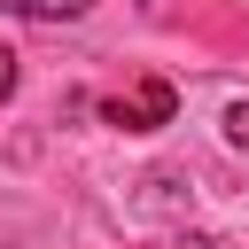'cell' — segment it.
<instances>
[{"label":"cell","instance_id":"obj_4","mask_svg":"<svg viewBox=\"0 0 249 249\" xmlns=\"http://www.w3.org/2000/svg\"><path fill=\"white\" fill-rule=\"evenodd\" d=\"M8 93H16V54L0 47V101H8Z\"/></svg>","mask_w":249,"mask_h":249},{"label":"cell","instance_id":"obj_2","mask_svg":"<svg viewBox=\"0 0 249 249\" xmlns=\"http://www.w3.org/2000/svg\"><path fill=\"white\" fill-rule=\"evenodd\" d=\"M8 16H31V23H70V16H86L93 0H0Z\"/></svg>","mask_w":249,"mask_h":249},{"label":"cell","instance_id":"obj_1","mask_svg":"<svg viewBox=\"0 0 249 249\" xmlns=\"http://www.w3.org/2000/svg\"><path fill=\"white\" fill-rule=\"evenodd\" d=\"M101 117H109V124H124V132H156V124H171V86H163V78H148V86H132V93H117V101H101Z\"/></svg>","mask_w":249,"mask_h":249},{"label":"cell","instance_id":"obj_3","mask_svg":"<svg viewBox=\"0 0 249 249\" xmlns=\"http://www.w3.org/2000/svg\"><path fill=\"white\" fill-rule=\"evenodd\" d=\"M226 140H233V148H249V101H233V109H226Z\"/></svg>","mask_w":249,"mask_h":249}]
</instances>
